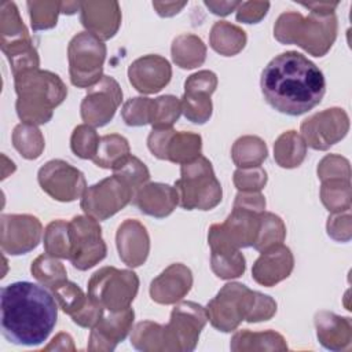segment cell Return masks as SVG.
Here are the masks:
<instances>
[{
  "instance_id": "1f68e13d",
  "label": "cell",
  "mask_w": 352,
  "mask_h": 352,
  "mask_svg": "<svg viewBox=\"0 0 352 352\" xmlns=\"http://www.w3.org/2000/svg\"><path fill=\"white\" fill-rule=\"evenodd\" d=\"M268 155L265 142L254 135L238 138L231 148V158L238 168L260 166Z\"/></svg>"
},
{
  "instance_id": "8d00e7d4",
  "label": "cell",
  "mask_w": 352,
  "mask_h": 352,
  "mask_svg": "<svg viewBox=\"0 0 352 352\" xmlns=\"http://www.w3.org/2000/svg\"><path fill=\"white\" fill-rule=\"evenodd\" d=\"M44 250L45 253L56 257V258H67L70 257L72 243L69 234V223L65 220H54L44 230Z\"/></svg>"
},
{
  "instance_id": "11a10c76",
  "label": "cell",
  "mask_w": 352,
  "mask_h": 352,
  "mask_svg": "<svg viewBox=\"0 0 352 352\" xmlns=\"http://www.w3.org/2000/svg\"><path fill=\"white\" fill-rule=\"evenodd\" d=\"M186 4V1H153V7L155 8L157 14L164 18H169L179 14Z\"/></svg>"
},
{
  "instance_id": "9a60e30c",
  "label": "cell",
  "mask_w": 352,
  "mask_h": 352,
  "mask_svg": "<svg viewBox=\"0 0 352 352\" xmlns=\"http://www.w3.org/2000/svg\"><path fill=\"white\" fill-rule=\"evenodd\" d=\"M300 131L307 146L324 151L346 136L349 117L344 109L330 107L304 120Z\"/></svg>"
},
{
  "instance_id": "836d02e7",
  "label": "cell",
  "mask_w": 352,
  "mask_h": 352,
  "mask_svg": "<svg viewBox=\"0 0 352 352\" xmlns=\"http://www.w3.org/2000/svg\"><path fill=\"white\" fill-rule=\"evenodd\" d=\"M12 146L26 160H37L44 151V136L37 125L21 122L12 131Z\"/></svg>"
},
{
  "instance_id": "603a6c76",
  "label": "cell",
  "mask_w": 352,
  "mask_h": 352,
  "mask_svg": "<svg viewBox=\"0 0 352 352\" xmlns=\"http://www.w3.org/2000/svg\"><path fill=\"white\" fill-rule=\"evenodd\" d=\"M116 243L121 261L128 267L136 268L146 263L150 253V236L140 221L124 220L117 228Z\"/></svg>"
},
{
  "instance_id": "9f6ffc18",
  "label": "cell",
  "mask_w": 352,
  "mask_h": 352,
  "mask_svg": "<svg viewBox=\"0 0 352 352\" xmlns=\"http://www.w3.org/2000/svg\"><path fill=\"white\" fill-rule=\"evenodd\" d=\"M43 351H76L73 338L67 333H58Z\"/></svg>"
},
{
  "instance_id": "44dd1931",
  "label": "cell",
  "mask_w": 352,
  "mask_h": 352,
  "mask_svg": "<svg viewBox=\"0 0 352 352\" xmlns=\"http://www.w3.org/2000/svg\"><path fill=\"white\" fill-rule=\"evenodd\" d=\"M191 286V270L182 263H175L166 267L157 278L151 280L150 297L153 301L162 305L176 304L187 296Z\"/></svg>"
},
{
  "instance_id": "f546056e",
  "label": "cell",
  "mask_w": 352,
  "mask_h": 352,
  "mask_svg": "<svg viewBox=\"0 0 352 352\" xmlns=\"http://www.w3.org/2000/svg\"><path fill=\"white\" fill-rule=\"evenodd\" d=\"M201 150H202L201 135L194 132L173 129L166 143L165 161L183 165L198 158L201 155Z\"/></svg>"
},
{
  "instance_id": "60d3db41",
  "label": "cell",
  "mask_w": 352,
  "mask_h": 352,
  "mask_svg": "<svg viewBox=\"0 0 352 352\" xmlns=\"http://www.w3.org/2000/svg\"><path fill=\"white\" fill-rule=\"evenodd\" d=\"M30 25L34 32L47 30L56 26L58 15L62 14V1H28Z\"/></svg>"
},
{
  "instance_id": "ee69618b",
  "label": "cell",
  "mask_w": 352,
  "mask_h": 352,
  "mask_svg": "<svg viewBox=\"0 0 352 352\" xmlns=\"http://www.w3.org/2000/svg\"><path fill=\"white\" fill-rule=\"evenodd\" d=\"M113 175L121 177L135 190V192L142 186L148 183L150 179V172L147 166L135 155H128L118 166L113 169Z\"/></svg>"
},
{
  "instance_id": "2e32d148",
  "label": "cell",
  "mask_w": 352,
  "mask_h": 352,
  "mask_svg": "<svg viewBox=\"0 0 352 352\" xmlns=\"http://www.w3.org/2000/svg\"><path fill=\"white\" fill-rule=\"evenodd\" d=\"M121 102L122 91L117 80L103 76L84 96L80 106L81 118L91 126H104L113 120Z\"/></svg>"
},
{
  "instance_id": "7bdbcfd3",
  "label": "cell",
  "mask_w": 352,
  "mask_h": 352,
  "mask_svg": "<svg viewBox=\"0 0 352 352\" xmlns=\"http://www.w3.org/2000/svg\"><path fill=\"white\" fill-rule=\"evenodd\" d=\"M51 292L60 309L70 316L78 312L88 300V296H85L82 289L70 280L59 283L58 286L51 289Z\"/></svg>"
},
{
  "instance_id": "4dcf8cb0",
  "label": "cell",
  "mask_w": 352,
  "mask_h": 352,
  "mask_svg": "<svg viewBox=\"0 0 352 352\" xmlns=\"http://www.w3.org/2000/svg\"><path fill=\"white\" fill-rule=\"evenodd\" d=\"M307 144L296 131H286L274 143V160L285 169H293L302 164L307 155Z\"/></svg>"
},
{
  "instance_id": "db71d44e",
  "label": "cell",
  "mask_w": 352,
  "mask_h": 352,
  "mask_svg": "<svg viewBox=\"0 0 352 352\" xmlns=\"http://www.w3.org/2000/svg\"><path fill=\"white\" fill-rule=\"evenodd\" d=\"M204 4L209 8L210 12H213L214 15H220V16H226L228 14H231L232 11H236L238 6L241 4V1H216V0H205Z\"/></svg>"
},
{
  "instance_id": "cb8c5ba5",
  "label": "cell",
  "mask_w": 352,
  "mask_h": 352,
  "mask_svg": "<svg viewBox=\"0 0 352 352\" xmlns=\"http://www.w3.org/2000/svg\"><path fill=\"white\" fill-rule=\"evenodd\" d=\"M293 268V253L282 243L260 253L252 267V276L258 285L271 287L289 278Z\"/></svg>"
},
{
  "instance_id": "ac0fdd59",
  "label": "cell",
  "mask_w": 352,
  "mask_h": 352,
  "mask_svg": "<svg viewBox=\"0 0 352 352\" xmlns=\"http://www.w3.org/2000/svg\"><path fill=\"white\" fill-rule=\"evenodd\" d=\"M217 76L210 70L192 73L184 81V94L180 99L182 113L194 124H205L212 117L210 95L216 91Z\"/></svg>"
},
{
  "instance_id": "c3c4849f",
  "label": "cell",
  "mask_w": 352,
  "mask_h": 352,
  "mask_svg": "<svg viewBox=\"0 0 352 352\" xmlns=\"http://www.w3.org/2000/svg\"><path fill=\"white\" fill-rule=\"evenodd\" d=\"M327 234L337 242H348L352 236L351 209L342 212H334L327 219Z\"/></svg>"
},
{
  "instance_id": "d6986e66",
  "label": "cell",
  "mask_w": 352,
  "mask_h": 352,
  "mask_svg": "<svg viewBox=\"0 0 352 352\" xmlns=\"http://www.w3.org/2000/svg\"><path fill=\"white\" fill-rule=\"evenodd\" d=\"M172 78V66L161 55L148 54L135 59L128 67V80L140 94H157Z\"/></svg>"
},
{
  "instance_id": "d590c367",
  "label": "cell",
  "mask_w": 352,
  "mask_h": 352,
  "mask_svg": "<svg viewBox=\"0 0 352 352\" xmlns=\"http://www.w3.org/2000/svg\"><path fill=\"white\" fill-rule=\"evenodd\" d=\"M30 272L36 280L50 290L67 280V272L62 261L48 253L40 254L32 261Z\"/></svg>"
},
{
  "instance_id": "681fc988",
  "label": "cell",
  "mask_w": 352,
  "mask_h": 352,
  "mask_svg": "<svg viewBox=\"0 0 352 352\" xmlns=\"http://www.w3.org/2000/svg\"><path fill=\"white\" fill-rule=\"evenodd\" d=\"M268 1H242L236 8V21L242 23H258L268 12Z\"/></svg>"
},
{
  "instance_id": "ab89813d",
  "label": "cell",
  "mask_w": 352,
  "mask_h": 352,
  "mask_svg": "<svg viewBox=\"0 0 352 352\" xmlns=\"http://www.w3.org/2000/svg\"><path fill=\"white\" fill-rule=\"evenodd\" d=\"M210 268L220 279H234L243 275L246 260L241 250L210 252Z\"/></svg>"
},
{
  "instance_id": "8fae6325",
  "label": "cell",
  "mask_w": 352,
  "mask_h": 352,
  "mask_svg": "<svg viewBox=\"0 0 352 352\" xmlns=\"http://www.w3.org/2000/svg\"><path fill=\"white\" fill-rule=\"evenodd\" d=\"M260 227V213L234 206L228 217L208 232L210 252H232L253 246Z\"/></svg>"
},
{
  "instance_id": "4316f807",
  "label": "cell",
  "mask_w": 352,
  "mask_h": 352,
  "mask_svg": "<svg viewBox=\"0 0 352 352\" xmlns=\"http://www.w3.org/2000/svg\"><path fill=\"white\" fill-rule=\"evenodd\" d=\"M234 352H254V351H287L286 340L282 334L274 330L265 331H236L230 342Z\"/></svg>"
},
{
  "instance_id": "7c38bea8",
  "label": "cell",
  "mask_w": 352,
  "mask_h": 352,
  "mask_svg": "<svg viewBox=\"0 0 352 352\" xmlns=\"http://www.w3.org/2000/svg\"><path fill=\"white\" fill-rule=\"evenodd\" d=\"M135 195V190L121 177L113 175L87 187L80 206L87 216L98 221L106 220L124 209Z\"/></svg>"
},
{
  "instance_id": "9c48e42d",
  "label": "cell",
  "mask_w": 352,
  "mask_h": 352,
  "mask_svg": "<svg viewBox=\"0 0 352 352\" xmlns=\"http://www.w3.org/2000/svg\"><path fill=\"white\" fill-rule=\"evenodd\" d=\"M106 44L89 32L77 33L69 43V74L77 88H91L103 77Z\"/></svg>"
},
{
  "instance_id": "6da1fadb",
  "label": "cell",
  "mask_w": 352,
  "mask_h": 352,
  "mask_svg": "<svg viewBox=\"0 0 352 352\" xmlns=\"http://www.w3.org/2000/svg\"><path fill=\"white\" fill-rule=\"evenodd\" d=\"M260 87L272 109L293 117L312 110L326 94L322 70L297 51L272 58L261 73Z\"/></svg>"
},
{
  "instance_id": "f5cc1de1",
  "label": "cell",
  "mask_w": 352,
  "mask_h": 352,
  "mask_svg": "<svg viewBox=\"0 0 352 352\" xmlns=\"http://www.w3.org/2000/svg\"><path fill=\"white\" fill-rule=\"evenodd\" d=\"M234 206L261 213L265 209V198L260 191H239L235 197Z\"/></svg>"
},
{
  "instance_id": "7a4b0ae2",
  "label": "cell",
  "mask_w": 352,
  "mask_h": 352,
  "mask_svg": "<svg viewBox=\"0 0 352 352\" xmlns=\"http://www.w3.org/2000/svg\"><path fill=\"white\" fill-rule=\"evenodd\" d=\"M1 333L12 344H43L54 330L58 304L45 287L28 280L12 282L0 292Z\"/></svg>"
},
{
  "instance_id": "83f0119b",
  "label": "cell",
  "mask_w": 352,
  "mask_h": 352,
  "mask_svg": "<svg viewBox=\"0 0 352 352\" xmlns=\"http://www.w3.org/2000/svg\"><path fill=\"white\" fill-rule=\"evenodd\" d=\"M248 37L242 28L227 22L217 21L213 23L209 34V44L217 54L223 56H234L246 45Z\"/></svg>"
},
{
  "instance_id": "8992f818",
  "label": "cell",
  "mask_w": 352,
  "mask_h": 352,
  "mask_svg": "<svg viewBox=\"0 0 352 352\" xmlns=\"http://www.w3.org/2000/svg\"><path fill=\"white\" fill-rule=\"evenodd\" d=\"M0 47L10 62L12 76L40 69L38 52L12 1H3L0 6Z\"/></svg>"
},
{
  "instance_id": "74e56055",
  "label": "cell",
  "mask_w": 352,
  "mask_h": 352,
  "mask_svg": "<svg viewBox=\"0 0 352 352\" xmlns=\"http://www.w3.org/2000/svg\"><path fill=\"white\" fill-rule=\"evenodd\" d=\"M320 199L331 213L351 209V180L331 179L322 182Z\"/></svg>"
},
{
  "instance_id": "bcb514c9",
  "label": "cell",
  "mask_w": 352,
  "mask_h": 352,
  "mask_svg": "<svg viewBox=\"0 0 352 352\" xmlns=\"http://www.w3.org/2000/svg\"><path fill=\"white\" fill-rule=\"evenodd\" d=\"M318 177L320 182L331 179L351 180L349 161L338 154H327L318 164Z\"/></svg>"
},
{
  "instance_id": "f6af8a7d",
  "label": "cell",
  "mask_w": 352,
  "mask_h": 352,
  "mask_svg": "<svg viewBox=\"0 0 352 352\" xmlns=\"http://www.w3.org/2000/svg\"><path fill=\"white\" fill-rule=\"evenodd\" d=\"M153 99L136 96L128 99L121 107V117L129 126H143L150 124Z\"/></svg>"
},
{
  "instance_id": "b9f144b4",
  "label": "cell",
  "mask_w": 352,
  "mask_h": 352,
  "mask_svg": "<svg viewBox=\"0 0 352 352\" xmlns=\"http://www.w3.org/2000/svg\"><path fill=\"white\" fill-rule=\"evenodd\" d=\"M99 140L100 138L94 126L88 124H80L72 132L70 148L78 158L92 160L96 154Z\"/></svg>"
},
{
  "instance_id": "30bf717a",
  "label": "cell",
  "mask_w": 352,
  "mask_h": 352,
  "mask_svg": "<svg viewBox=\"0 0 352 352\" xmlns=\"http://www.w3.org/2000/svg\"><path fill=\"white\" fill-rule=\"evenodd\" d=\"M254 300L256 292L246 285L227 283L205 307L208 320L219 331H234L250 315Z\"/></svg>"
},
{
  "instance_id": "52a82bcc",
  "label": "cell",
  "mask_w": 352,
  "mask_h": 352,
  "mask_svg": "<svg viewBox=\"0 0 352 352\" xmlns=\"http://www.w3.org/2000/svg\"><path fill=\"white\" fill-rule=\"evenodd\" d=\"M139 290V278L132 270L102 267L88 280V297L109 312L131 307Z\"/></svg>"
},
{
  "instance_id": "ffe728a7",
  "label": "cell",
  "mask_w": 352,
  "mask_h": 352,
  "mask_svg": "<svg viewBox=\"0 0 352 352\" xmlns=\"http://www.w3.org/2000/svg\"><path fill=\"white\" fill-rule=\"evenodd\" d=\"M135 311L129 307L118 312H109L91 329L88 351H114L132 330Z\"/></svg>"
},
{
  "instance_id": "f907efd6",
  "label": "cell",
  "mask_w": 352,
  "mask_h": 352,
  "mask_svg": "<svg viewBox=\"0 0 352 352\" xmlns=\"http://www.w3.org/2000/svg\"><path fill=\"white\" fill-rule=\"evenodd\" d=\"M275 314H276V301L267 294L256 292V300L246 322L257 323L263 320H270Z\"/></svg>"
},
{
  "instance_id": "277c9868",
  "label": "cell",
  "mask_w": 352,
  "mask_h": 352,
  "mask_svg": "<svg viewBox=\"0 0 352 352\" xmlns=\"http://www.w3.org/2000/svg\"><path fill=\"white\" fill-rule=\"evenodd\" d=\"M337 18L333 15L308 16L287 11L278 16L274 26V37L282 44H296L314 56L326 55L337 38Z\"/></svg>"
},
{
  "instance_id": "e575fe53",
  "label": "cell",
  "mask_w": 352,
  "mask_h": 352,
  "mask_svg": "<svg viewBox=\"0 0 352 352\" xmlns=\"http://www.w3.org/2000/svg\"><path fill=\"white\" fill-rule=\"evenodd\" d=\"M286 238V226L283 220L271 212L260 213V227L253 248L257 252H264L278 245H282Z\"/></svg>"
},
{
  "instance_id": "680465c9",
  "label": "cell",
  "mask_w": 352,
  "mask_h": 352,
  "mask_svg": "<svg viewBox=\"0 0 352 352\" xmlns=\"http://www.w3.org/2000/svg\"><path fill=\"white\" fill-rule=\"evenodd\" d=\"M80 6H81V1H62L60 11L62 14L73 15L77 12V10L80 11Z\"/></svg>"
},
{
  "instance_id": "f35d334b",
  "label": "cell",
  "mask_w": 352,
  "mask_h": 352,
  "mask_svg": "<svg viewBox=\"0 0 352 352\" xmlns=\"http://www.w3.org/2000/svg\"><path fill=\"white\" fill-rule=\"evenodd\" d=\"M182 114L180 99L173 95H162L153 99L150 125L153 129L172 128Z\"/></svg>"
},
{
  "instance_id": "5bb4252c",
  "label": "cell",
  "mask_w": 352,
  "mask_h": 352,
  "mask_svg": "<svg viewBox=\"0 0 352 352\" xmlns=\"http://www.w3.org/2000/svg\"><path fill=\"white\" fill-rule=\"evenodd\" d=\"M43 191L59 202H72L82 197L87 190L84 173L63 160L45 162L37 173Z\"/></svg>"
},
{
  "instance_id": "ba28073f",
  "label": "cell",
  "mask_w": 352,
  "mask_h": 352,
  "mask_svg": "<svg viewBox=\"0 0 352 352\" xmlns=\"http://www.w3.org/2000/svg\"><path fill=\"white\" fill-rule=\"evenodd\" d=\"M208 322L206 308L194 301H179L169 322L161 324L162 352H191Z\"/></svg>"
},
{
  "instance_id": "4fadbf2b",
  "label": "cell",
  "mask_w": 352,
  "mask_h": 352,
  "mask_svg": "<svg viewBox=\"0 0 352 352\" xmlns=\"http://www.w3.org/2000/svg\"><path fill=\"white\" fill-rule=\"evenodd\" d=\"M70 263L80 271H87L100 263L107 254V246L102 238V228L91 216H74L69 221Z\"/></svg>"
},
{
  "instance_id": "484cf974",
  "label": "cell",
  "mask_w": 352,
  "mask_h": 352,
  "mask_svg": "<svg viewBox=\"0 0 352 352\" xmlns=\"http://www.w3.org/2000/svg\"><path fill=\"white\" fill-rule=\"evenodd\" d=\"M316 337L330 351H349L352 342V320L330 311H319L315 315Z\"/></svg>"
},
{
  "instance_id": "d6a6232c",
  "label": "cell",
  "mask_w": 352,
  "mask_h": 352,
  "mask_svg": "<svg viewBox=\"0 0 352 352\" xmlns=\"http://www.w3.org/2000/svg\"><path fill=\"white\" fill-rule=\"evenodd\" d=\"M128 155H131V147L126 138L118 133H110L100 138L92 161L100 168L113 170Z\"/></svg>"
},
{
  "instance_id": "7402d4cb",
  "label": "cell",
  "mask_w": 352,
  "mask_h": 352,
  "mask_svg": "<svg viewBox=\"0 0 352 352\" xmlns=\"http://www.w3.org/2000/svg\"><path fill=\"white\" fill-rule=\"evenodd\" d=\"M80 21L91 34L102 41L116 36L121 26V10L117 1H81Z\"/></svg>"
},
{
  "instance_id": "e0dca14e",
  "label": "cell",
  "mask_w": 352,
  "mask_h": 352,
  "mask_svg": "<svg viewBox=\"0 0 352 352\" xmlns=\"http://www.w3.org/2000/svg\"><path fill=\"white\" fill-rule=\"evenodd\" d=\"M1 250L19 256L36 249L41 241L43 226L33 214H1Z\"/></svg>"
},
{
  "instance_id": "6f0895ef",
  "label": "cell",
  "mask_w": 352,
  "mask_h": 352,
  "mask_svg": "<svg viewBox=\"0 0 352 352\" xmlns=\"http://www.w3.org/2000/svg\"><path fill=\"white\" fill-rule=\"evenodd\" d=\"M302 7L311 10V12L318 15H333L338 3H327V1H312V3H301Z\"/></svg>"
},
{
  "instance_id": "5b68a950",
  "label": "cell",
  "mask_w": 352,
  "mask_h": 352,
  "mask_svg": "<svg viewBox=\"0 0 352 352\" xmlns=\"http://www.w3.org/2000/svg\"><path fill=\"white\" fill-rule=\"evenodd\" d=\"M179 204L187 210H210L223 198L221 184L217 180L212 162L199 155L180 166V177L175 182Z\"/></svg>"
},
{
  "instance_id": "816d5d0a",
  "label": "cell",
  "mask_w": 352,
  "mask_h": 352,
  "mask_svg": "<svg viewBox=\"0 0 352 352\" xmlns=\"http://www.w3.org/2000/svg\"><path fill=\"white\" fill-rule=\"evenodd\" d=\"M103 311H104V308L102 305H99L98 302H95L94 300H91L88 297L85 305L78 312L72 315V319L80 327L92 329L102 319V316L104 315Z\"/></svg>"
},
{
  "instance_id": "3957f363",
  "label": "cell",
  "mask_w": 352,
  "mask_h": 352,
  "mask_svg": "<svg viewBox=\"0 0 352 352\" xmlns=\"http://www.w3.org/2000/svg\"><path fill=\"white\" fill-rule=\"evenodd\" d=\"M14 87L16 114L22 122L33 125L47 124L52 118L55 107L67 96V88L62 78L50 70L22 72L14 76Z\"/></svg>"
},
{
  "instance_id": "7dc6e473",
  "label": "cell",
  "mask_w": 352,
  "mask_h": 352,
  "mask_svg": "<svg viewBox=\"0 0 352 352\" xmlns=\"http://www.w3.org/2000/svg\"><path fill=\"white\" fill-rule=\"evenodd\" d=\"M232 180L238 191H261L267 184L268 176L261 166L238 168Z\"/></svg>"
},
{
  "instance_id": "d4e9b609",
  "label": "cell",
  "mask_w": 352,
  "mask_h": 352,
  "mask_svg": "<svg viewBox=\"0 0 352 352\" xmlns=\"http://www.w3.org/2000/svg\"><path fill=\"white\" fill-rule=\"evenodd\" d=\"M133 205L144 214L157 219L169 216L179 205L176 187L165 183H146L132 198Z\"/></svg>"
},
{
  "instance_id": "f1b7e54d",
  "label": "cell",
  "mask_w": 352,
  "mask_h": 352,
  "mask_svg": "<svg viewBox=\"0 0 352 352\" xmlns=\"http://www.w3.org/2000/svg\"><path fill=\"white\" fill-rule=\"evenodd\" d=\"M172 60L182 69H195L206 59V45L201 37L183 33L173 38L170 45Z\"/></svg>"
}]
</instances>
